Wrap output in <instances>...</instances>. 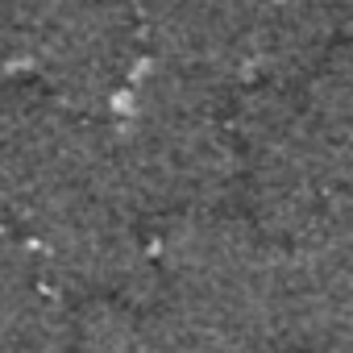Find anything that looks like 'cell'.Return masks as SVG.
<instances>
[{
    "mask_svg": "<svg viewBox=\"0 0 353 353\" xmlns=\"http://www.w3.org/2000/svg\"><path fill=\"white\" fill-rule=\"evenodd\" d=\"M158 307L221 336L279 353L287 250L237 208L158 225Z\"/></svg>",
    "mask_w": 353,
    "mask_h": 353,
    "instance_id": "obj_2",
    "label": "cell"
},
{
    "mask_svg": "<svg viewBox=\"0 0 353 353\" xmlns=\"http://www.w3.org/2000/svg\"><path fill=\"white\" fill-rule=\"evenodd\" d=\"M137 0H71L50 26L34 83L59 104L104 121L145 67Z\"/></svg>",
    "mask_w": 353,
    "mask_h": 353,
    "instance_id": "obj_3",
    "label": "cell"
},
{
    "mask_svg": "<svg viewBox=\"0 0 353 353\" xmlns=\"http://www.w3.org/2000/svg\"><path fill=\"white\" fill-rule=\"evenodd\" d=\"M104 129L125 204L141 221L237 208L241 150L229 88L145 59Z\"/></svg>",
    "mask_w": 353,
    "mask_h": 353,
    "instance_id": "obj_1",
    "label": "cell"
},
{
    "mask_svg": "<svg viewBox=\"0 0 353 353\" xmlns=\"http://www.w3.org/2000/svg\"><path fill=\"white\" fill-rule=\"evenodd\" d=\"M266 9L270 0H137L145 59L221 88H250Z\"/></svg>",
    "mask_w": 353,
    "mask_h": 353,
    "instance_id": "obj_4",
    "label": "cell"
},
{
    "mask_svg": "<svg viewBox=\"0 0 353 353\" xmlns=\"http://www.w3.org/2000/svg\"><path fill=\"white\" fill-rule=\"evenodd\" d=\"M0 229H13V216H9V200L0 192Z\"/></svg>",
    "mask_w": 353,
    "mask_h": 353,
    "instance_id": "obj_5",
    "label": "cell"
}]
</instances>
